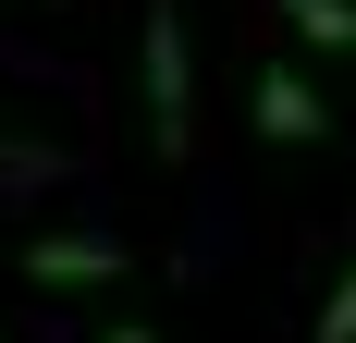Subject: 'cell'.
<instances>
[{
    "label": "cell",
    "mask_w": 356,
    "mask_h": 343,
    "mask_svg": "<svg viewBox=\"0 0 356 343\" xmlns=\"http://www.w3.org/2000/svg\"><path fill=\"white\" fill-rule=\"evenodd\" d=\"M136 74H147V147H160V172H184L197 160V49H184V0H147Z\"/></svg>",
    "instance_id": "6da1fadb"
},
{
    "label": "cell",
    "mask_w": 356,
    "mask_h": 343,
    "mask_svg": "<svg viewBox=\"0 0 356 343\" xmlns=\"http://www.w3.org/2000/svg\"><path fill=\"white\" fill-rule=\"evenodd\" d=\"M246 123H258V147H283V160H307V147L344 135V110L307 86V62H258L246 74Z\"/></svg>",
    "instance_id": "7a4b0ae2"
},
{
    "label": "cell",
    "mask_w": 356,
    "mask_h": 343,
    "mask_svg": "<svg viewBox=\"0 0 356 343\" xmlns=\"http://www.w3.org/2000/svg\"><path fill=\"white\" fill-rule=\"evenodd\" d=\"M13 270H25L37 294H99V282H123V245L111 233H37Z\"/></svg>",
    "instance_id": "3957f363"
},
{
    "label": "cell",
    "mask_w": 356,
    "mask_h": 343,
    "mask_svg": "<svg viewBox=\"0 0 356 343\" xmlns=\"http://www.w3.org/2000/svg\"><path fill=\"white\" fill-rule=\"evenodd\" d=\"M283 25L307 37V49H344L356 62V0H283Z\"/></svg>",
    "instance_id": "277c9868"
},
{
    "label": "cell",
    "mask_w": 356,
    "mask_h": 343,
    "mask_svg": "<svg viewBox=\"0 0 356 343\" xmlns=\"http://www.w3.org/2000/svg\"><path fill=\"white\" fill-rule=\"evenodd\" d=\"M307 343H356V245H344V282H332V307H320Z\"/></svg>",
    "instance_id": "5b68a950"
},
{
    "label": "cell",
    "mask_w": 356,
    "mask_h": 343,
    "mask_svg": "<svg viewBox=\"0 0 356 343\" xmlns=\"http://www.w3.org/2000/svg\"><path fill=\"white\" fill-rule=\"evenodd\" d=\"M49 172H62L49 147H25V135H0V184H49Z\"/></svg>",
    "instance_id": "8992f818"
},
{
    "label": "cell",
    "mask_w": 356,
    "mask_h": 343,
    "mask_svg": "<svg viewBox=\"0 0 356 343\" xmlns=\"http://www.w3.org/2000/svg\"><path fill=\"white\" fill-rule=\"evenodd\" d=\"M99 343H160V331H147V319H123V331H99Z\"/></svg>",
    "instance_id": "52a82bcc"
}]
</instances>
